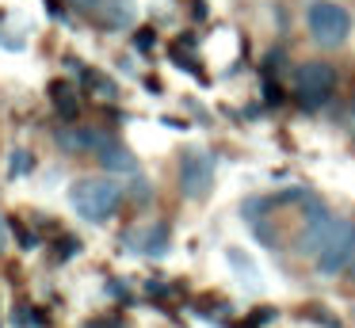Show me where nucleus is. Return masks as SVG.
Here are the masks:
<instances>
[{
    "label": "nucleus",
    "mask_w": 355,
    "mask_h": 328,
    "mask_svg": "<svg viewBox=\"0 0 355 328\" xmlns=\"http://www.w3.org/2000/svg\"><path fill=\"white\" fill-rule=\"evenodd\" d=\"M69 202L85 221H107L123 202V187L115 180H77L69 191Z\"/></svg>",
    "instance_id": "f257e3e1"
},
{
    "label": "nucleus",
    "mask_w": 355,
    "mask_h": 328,
    "mask_svg": "<svg viewBox=\"0 0 355 328\" xmlns=\"http://www.w3.org/2000/svg\"><path fill=\"white\" fill-rule=\"evenodd\" d=\"M306 27L317 46L336 50V46H344L347 31H352V15H347V8L332 4V0H313L306 12Z\"/></svg>",
    "instance_id": "f03ea898"
},
{
    "label": "nucleus",
    "mask_w": 355,
    "mask_h": 328,
    "mask_svg": "<svg viewBox=\"0 0 355 328\" xmlns=\"http://www.w3.org/2000/svg\"><path fill=\"white\" fill-rule=\"evenodd\" d=\"M332 84H336V69L329 61H302L294 69V96L302 107H321L332 96Z\"/></svg>",
    "instance_id": "7ed1b4c3"
},
{
    "label": "nucleus",
    "mask_w": 355,
    "mask_h": 328,
    "mask_svg": "<svg viewBox=\"0 0 355 328\" xmlns=\"http://www.w3.org/2000/svg\"><path fill=\"white\" fill-rule=\"evenodd\" d=\"M214 187V157L207 149H187L180 157V191L187 198H207Z\"/></svg>",
    "instance_id": "20e7f679"
},
{
    "label": "nucleus",
    "mask_w": 355,
    "mask_h": 328,
    "mask_svg": "<svg viewBox=\"0 0 355 328\" xmlns=\"http://www.w3.org/2000/svg\"><path fill=\"white\" fill-rule=\"evenodd\" d=\"M352 229H355V221H347V218H336V225H332V233H329V241L321 244V252H317V275H340L347 264H352Z\"/></svg>",
    "instance_id": "39448f33"
},
{
    "label": "nucleus",
    "mask_w": 355,
    "mask_h": 328,
    "mask_svg": "<svg viewBox=\"0 0 355 328\" xmlns=\"http://www.w3.org/2000/svg\"><path fill=\"white\" fill-rule=\"evenodd\" d=\"M332 225H336V218H332L321 202H313V198H309L306 221H302V233H298V252H302V256H317V252H321V244L329 241Z\"/></svg>",
    "instance_id": "423d86ee"
},
{
    "label": "nucleus",
    "mask_w": 355,
    "mask_h": 328,
    "mask_svg": "<svg viewBox=\"0 0 355 328\" xmlns=\"http://www.w3.org/2000/svg\"><path fill=\"white\" fill-rule=\"evenodd\" d=\"M126 244H130V248H138L141 256L161 259L164 252H168V225H164V221H157V225L134 229V233H126Z\"/></svg>",
    "instance_id": "0eeeda50"
},
{
    "label": "nucleus",
    "mask_w": 355,
    "mask_h": 328,
    "mask_svg": "<svg viewBox=\"0 0 355 328\" xmlns=\"http://www.w3.org/2000/svg\"><path fill=\"white\" fill-rule=\"evenodd\" d=\"M115 137L103 130H58V145L69 153H100L103 145H111Z\"/></svg>",
    "instance_id": "6e6552de"
},
{
    "label": "nucleus",
    "mask_w": 355,
    "mask_h": 328,
    "mask_svg": "<svg viewBox=\"0 0 355 328\" xmlns=\"http://www.w3.org/2000/svg\"><path fill=\"white\" fill-rule=\"evenodd\" d=\"M92 15L107 31H123L134 23V0H103L100 8H92Z\"/></svg>",
    "instance_id": "1a4fd4ad"
},
{
    "label": "nucleus",
    "mask_w": 355,
    "mask_h": 328,
    "mask_svg": "<svg viewBox=\"0 0 355 328\" xmlns=\"http://www.w3.org/2000/svg\"><path fill=\"white\" fill-rule=\"evenodd\" d=\"M100 164L107 168V172H119V175H138V160H134V153L130 149H123L119 141H111V145H103L100 153Z\"/></svg>",
    "instance_id": "9d476101"
},
{
    "label": "nucleus",
    "mask_w": 355,
    "mask_h": 328,
    "mask_svg": "<svg viewBox=\"0 0 355 328\" xmlns=\"http://www.w3.org/2000/svg\"><path fill=\"white\" fill-rule=\"evenodd\" d=\"M50 99H54V107H58V111H62L69 122L80 114V103H77V96H73V88H69V84L54 80V84H50Z\"/></svg>",
    "instance_id": "9b49d317"
},
{
    "label": "nucleus",
    "mask_w": 355,
    "mask_h": 328,
    "mask_svg": "<svg viewBox=\"0 0 355 328\" xmlns=\"http://www.w3.org/2000/svg\"><path fill=\"white\" fill-rule=\"evenodd\" d=\"M8 229H12V233H16L19 248H35V244H39V241H35V233H27V225H24V221H19V218H12V221H8Z\"/></svg>",
    "instance_id": "f8f14e48"
},
{
    "label": "nucleus",
    "mask_w": 355,
    "mask_h": 328,
    "mask_svg": "<svg viewBox=\"0 0 355 328\" xmlns=\"http://www.w3.org/2000/svg\"><path fill=\"white\" fill-rule=\"evenodd\" d=\"M35 164V160L31 157H27V153L24 149H16V153H12V175H19V172H27V168H31Z\"/></svg>",
    "instance_id": "ddd939ff"
},
{
    "label": "nucleus",
    "mask_w": 355,
    "mask_h": 328,
    "mask_svg": "<svg viewBox=\"0 0 355 328\" xmlns=\"http://www.w3.org/2000/svg\"><path fill=\"white\" fill-rule=\"evenodd\" d=\"M80 252V241H73V236H65V241H58V259H69Z\"/></svg>",
    "instance_id": "4468645a"
},
{
    "label": "nucleus",
    "mask_w": 355,
    "mask_h": 328,
    "mask_svg": "<svg viewBox=\"0 0 355 328\" xmlns=\"http://www.w3.org/2000/svg\"><path fill=\"white\" fill-rule=\"evenodd\" d=\"M153 31H138V35H134V46H138V50H153Z\"/></svg>",
    "instance_id": "2eb2a0df"
},
{
    "label": "nucleus",
    "mask_w": 355,
    "mask_h": 328,
    "mask_svg": "<svg viewBox=\"0 0 355 328\" xmlns=\"http://www.w3.org/2000/svg\"><path fill=\"white\" fill-rule=\"evenodd\" d=\"M16 325H42V313H27V309H16Z\"/></svg>",
    "instance_id": "dca6fc26"
},
{
    "label": "nucleus",
    "mask_w": 355,
    "mask_h": 328,
    "mask_svg": "<svg viewBox=\"0 0 355 328\" xmlns=\"http://www.w3.org/2000/svg\"><path fill=\"white\" fill-rule=\"evenodd\" d=\"M69 4H77V8H85V12H92V8H100L103 0H69Z\"/></svg>",
    "instance_id": "f3484780"
},
{
    "label": "nucleus",
    "mask_w": 355,
    "mask_h": 328,
    "mask_svg": "<svg viewBox=\"0 0 355 328\" xmlns=\"http://www.w3.org/2000/svg\"><path fill=\"white\" fill-rule=\"evenodd\" d=\"M0 248H4V221H0Z\"/></svg>",
    "instance_id": "a211bd4d"
},
{
    "label": "nucleus",
    "mask_w": 355,
    "mask_h": 328,
    "mask_svg": "<svg viewBox=\"0 0 355 328\" xmlns=\"http://www.w3.org/2000/svg\"><path fill=\"white\" fill-rule=\"evenodd\" d=\"M352 236H355V229H352ZM352 264H355V241H352Z\"/></svg>",
    "instance_id": "6ab92c4d"
}]
</instances>
